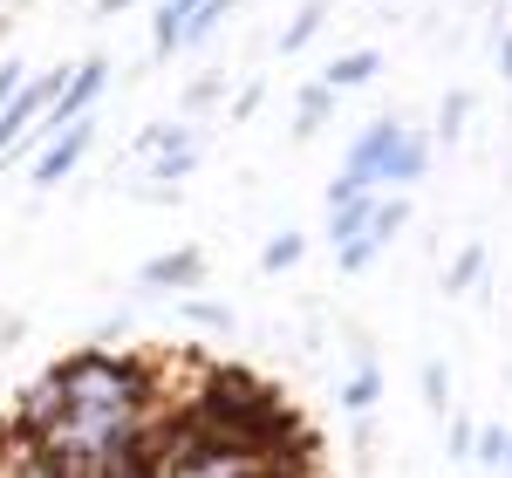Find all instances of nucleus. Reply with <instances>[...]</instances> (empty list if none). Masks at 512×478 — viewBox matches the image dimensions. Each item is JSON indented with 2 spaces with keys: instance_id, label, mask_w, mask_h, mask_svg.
<instances>
[{
  "instance_id": "f257e3e1",
  "label": "nucleus",
  "mask_w": 512,
  "mask_h": 478,
  "mask_svg": "<svg viewBox=\"0 0 512 478\" xmlns=\"http://www.w3.org/2000/svg\"><path fill=\"white\" fill-rule=\"evenodd\" d=\"M396 137H403V123H396V117L369 123V130L349 144L342 178H349V185H362V192H383V171H390V158H396Z\"/></svg>"
},
{
  "instance_id": "f03ea898",
  "label": "nucleus",
  "mask_w": 512,
  "mask_h": 478,
  "mask_svg": "<svg viewBox=\"0 0 512 478\" xmlns=\"http://www.w3.org/2000/svg\"><path fill=\"white\" fill-rule=\"evenodd\" d=\"M403 226H410V199H383V205H376V219H369V226H362L349 246H335V267H342V274L376 267V253H383V246H390Z\"/></svg>"
},
{
  "instance_id": "7ed1b4c3",
  "label": "nucleus",
  "mask_w": 512,
  "mask_h": 478,
  "mask_svg": "<svg viewBox=\"0 0 512 478\" xmlns=\"http://www.w3.org/2000/svg\"><path fill=\"white\" fill-rule=\"evenodd\" d=\"M89 144H96V123L76 117L69 130H55V137H41V158H35V185H62L82 158H89Z\"/></svg>"
},
{
  "instance_id": "20e7f679",
  "label": "nucleus",
  "mask_w": 512,
  "mask_h": 478,
  "mask_svg": "<svg viewBox=\"0 0 512 478\" xmlns=\"http://www.w3.org/2000/svg\"><path fill=\"white\" fill-rule=\"evenodd\" d=\"M376 205H383V192H362V185H349V178H335V185H328V239L349 246V239L376 219Z\"/></svg>"
},
{
  "instance_id": "39448f33",
  "label": "nucleus",
  "mask_w": 512,
  "mask_h": 478,
  "mask_svg": "<svg viewBox=\"0 0 512 478\" xmlns=\"http://www.w3.org/2000/svg\"><path fill=\"white\" fill-rule=\"evenodd\" d=\"M198 280H205V253H198V246L158 253V260L144 267V287H164V294H198Z\"/></svg>"
},
{
  "instance_id": "423d86ee",
  "label": "nucleus",
  "mask_w": 512,
  "mask_h": 478,
  "mask_svg": "<svg viewBox=\"0 0 512 478\" xmlns=\"http://www.w3.org/2000/svg\"><path fill=\"white\" fill-rule=\"evenodd\" d=\"M376 76H383V55H376V48H349V55H335V62L321 69V82H328L335 96H342V89H362V82H376Z\"/></svg>"
},
{
  "instance_id": "0eeeda50",
  "label": "nucleus",
  "mask_w": 512,
  "mask_h": 478,
  "mask_svg": "<svg viewBox=\"0 0 512 478\" xmlns=\"http://www.w3.org/2000/svg\"><path fill=\"white\" fill-rule=\"evenodd\" d=\"M424 164H431V144H424L417 130H403V137H396L390 171H383V185H417V178H424Z\"/></svg>"
},
{
  "instance_id": "6e6552de",
  "label": "nucleus",
  "mask_w": 512,
  "mask_h": 478,
  "mask_svg": "<svg viewBox=\"0 0 512 478\" xmlns=\"http://www.w3.org/2000/svg\"><path fill=\"white\" fill-rule=\"evenodd\" d=\"M376 403H383V369H376V356H362V369H355L349 383H342V410L369 417Z\"/></svg>"
},
{
  "instance_id": "1a4fd4ad",
  "label": "nucleus",
  "mask_w": 512,
  "mask_h": 478,
  "mask_svg": "<svg viewBox=\"0 0 512 478\" xmlns=\"http://www.w3.org/2000/svg\"><path fill=\"white\" fill-rule=\"evenodd\" d=\"M137 151H144V158H164V151H198V130H192V123H151V130L137 137Z\"/></svg>"
},
{
  "instance_id": "9d476101",
  "label": "nucleus",
  "mask_w": 512,
  "mask_h": 478,
  "mask_svg": "<svg viewBox=\"0 0 512 478\" xmlns=\"http://www.w3.org/2000/svg\"><path fill=\"white\" fill-rule=\"evenodd\" d=\"M233 7H239V0H198V14L185 21V28H178V48H198V41H212V35H219V21H226Z\"/></svg>"
},
{
  "instance_id": "9b49d317",
  "label": "nucleus",
  "mask_w": 512,
  "mask_h": 478,
  "mask_svg": "<svg viewBox=\"0 0 512 478\" xmlns=\"http://www.w3.org/2000/svg\"><path fill=\"white\" fill-rule=\"evenodd\" d=\"M198 14V0H158V14H151V28H158V55H178V28Z\"/></svg>"
},
{
  "instance_id": "f8f14e48",
  "label": "nucleus",
  "mask_w": 512,
  "mask_h": 478,
  "mask_svg": "<svg viewBox=\"0 0 512 478\" xmlns=\"http://www.w3.org/2000/svg\"><path fill=\"white\" fill-rule=\"evenodd\" d=\"M321 21H328V0H308V7H301V14L280 28V55H294L301 41H315V35H321Z\"/></svg>"
},
{
  "instance_id": "ddd939ff",
  "label": "nucleus",
  "mask_w": 512,
  "mask_h": 478,
  "mask_svg": "<svg viewBox=\"0 0 512 478\" xmlns=\"http://www.w3.org/2000/svg\"><path fill=\"white\" fill-rule=\"evenodd\" d=\"M328 117H335V89H328V82H308V89H301V110H294L301 137H308V130H321Z\"/></svg>"
},
{
  "instance_id": "4468645a",
  "label": "nucleus",
  "mask_w": 512,
  "mask_h": 478,
  "mask_svg": "<svg viewBox=\"0 0 512 478\" xmlns=\"http://www.w3.org/2000/svg\"><path fill=\"white\" fill-rule=\"evenodd\" d=\"M301 253H308V233H274L267 253H260V267L267 274H287V267H301Z\"/></svg>"
},
{
  "instance_id": "2eb2a0df",
  "label": "nucleus",
  "mask_w": 512,
  "mask_h": 478,
  "mask_svg": "<svg viewBox=\"0 0 512 478\" xmlns=\"http://www.w3.org/2000/svg\"><path fill=\"white\" fill-rule=\"evenodd\" d=\"M185 171H198V151H164V158H151V185H158V192H171Z\"/></svg>"
},
{
  "instance_id": "dca6fc26",
  "label": "nucleus",
  "mask_w": 512,
  "mask_h": 478,
  "mask_svg": "<svg viewBox=\"0 0 512 478\" xmlns=\"http://www.w3.org/2000/svg\"><path fill=\"white\" fill-rule=\"evenodd\" d=\"M478 274H485V246H465V253L451 260V274H444V287H451V294H465V287H472Z\"/></svg>"
},
{
  "instance_id": "f3484780",
  "label": "nucleus",
  "mask_w": 512,
  "mask_h": 478,
  "mask_svg": "<svg viewBox=\"0 0 512 478\" xmlns=\"http://www.w3.org/2000/svg\"><path fill=\"white\" fill-rule=\"evenodd\" d=\"M506 438H512V431H499V424H492V431H478V438H472L478 465H492V472H499V465H506Z\"/></svg>"
},
{
  "instance_id": "a211bd4d",
  "label": "nucleus",
  "mask_w": 512,
  "mask_h": 478,
  "mask_svg": "<svg viewBox=\"0 0 512 478\" xmlns=\"http://www.w3.org/2000/svg\"><path fill=\"white\" fill-rule=\"evenodd\" d=\"M458 130H465V89H451L437 110V137H458Z\"/></svg>"
},
{
  "instance_id": "6ab92c4d",
  "label": "nucleus",
  "mask_w": 512,
  "mask_h": 478,
  "mask_svg": "<svg viewBox=\"0 0 512 478\" xmlns=\"http://www.w3.org/2000/svg\"><path fill=\"white\" fill-rule=\"evenodd\" d=\"M219 82H226V76H198L192 89H185V110H192V117H198V110H212V103H219Z\"/></svg>"
},
{
  "instance_id": "aec40b11",
  "label": "nucleus",
  "mask_w": 512,
  "mask_h": 478,
  "mask_svg": "<svg viewBox=\"0 0 512 478\" xmlns=\"http://www.w3.org/2000/svg\"><path fill=\"white\" fill-rule=\"evenodd\" d=\"M21 89H28V69H21V62H0V110H7Z\"/></svg>"
},
{
  "instance_id": "412c9836",
  "label": "nucleus",
  "mask_w": 512,
  "mask_h": 478,
  "mask_svg": "<svg viewBox=\"0 0 512 478\" xmlns=\"http://www.w3.org/2000/svg\"><path fill=\"white\" fill-rule=\"evenodd\" d=\"M185 315H192L198 328H233V315H226V308H212V301H185Z\"/></svg>"
},
{
  "instance_id": "4be33fe9",
  "label": "nucleus",
  "mask_w": 512,
  "mask_h": 478,
  "mask_svg": "<svg viewBox=\"0 0 512 478\" xmlns=\"http://www.w3.org/2000/svg\"><path fill=\"white\" fill-rule=\"evenodd\" d=\"M424 397H431V403L451 397V376H444V362H431V369H424Z\"/></svg>"
},
{
  "instance_id": "5701e85b",
  "label": "nucleus",
  "mask_w": 512,
  "mask_h": 478,
  "mask_svg": "<svg viewBox=\"0 0 512 478\" xmlns=\"http://www.w3.org/2000/svg\"><path fill=\"white\" fill-rule=\"evenodd\" d=\"M451 458H472V424H465V417L451 424Z\"/></svg>"
},
{
  "instance_id": "b1692460",
  "label": "nucleus",
  "mask_w": 512,
  "mask_h": 478,
  "mask_svg": "<svg viewBox=\"0 0 512 478\" xmlns=\"http://www.w3.org/2000/svg\"><path fill=\"white\" fill-rule=\"evenodd\" d=\"M499 69H506V76H512V35L499 41Z\"/></svg>"
},
{
  "instance_id": "393cba45",
  "label": "nucleus",
  "mask_w": 512,
  "mask_h": 478,
  "mask_svg": "<svg viewBox=\"0 0 512 478\" xmlns=\"http://www.w3.org/2000/svg\"><path fill=\"white\" fill-rule=\"evenodd\" d=\"M123 7H130V0H103V14H123Z\"/></svg>"
},
{
  "instance_id": "a878e982",
  "label": "nucleus",
  "mask_w": 512,
  "mask_h": 478,
  "mask_svg": "<svg viewBox=\"0 0 512 478\" xmlns=\"http://www.w3.org/2000/svg\"><path fill=\"white\" fill-rule=\"evenodd\" d=\"M499 472H512V438H506V465H499Z\"/></svg>"
}]
</instances>
